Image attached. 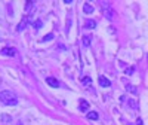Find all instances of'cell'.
Masks as SVG:
<instances>
[{
    "label": "cell",
    "instance_id": "cell-1",
    "mask_svg": "<svg viewBox=\"0 0 148 125\" xmlns=\"http://www.w3.org/2000/svg\"><path fill=\"white\" fill-rule=\"evenodd\" d=\"M0 101H2L3 104H6V106H15L18 103V98L15 97L14 92H10V91H2L0 92Z\"/></svg>",
    "mask_w": 148,
    "mask_h": 125
},
{
    "label": "cell",
    "instance_id": "cell-2",
    "mask_svg": "<svg viewBox=\"0 0 148 125\" xmlns=\"http://www.w3.org/2000/svg\"><path fill=\"white\" fill-rule=\"evenodd\" d=\"M98 83H99L102 88H108V86H111L110 79H107L105 76H99V79H98Z\"/></svg>",
    "mask_w": 148,
    "mask_h": 125
},
{
    "label": "cell",
    "instance_id": "cell-3",
    "mask_svg": "<svg viewBox=\"0 0 148 125\" xmlns=\"http://www.w3.org/2000/svg\"><path fill=\"white\" fill-rule=\"evenodd\" d=\"M46 83L51 85L52 88H58V86H59V81L55 79V78H46Z\"/></svg>",
    "mask_w": 148,
    "mask_h": 125
},
{
    "label": "cell",
    "instance_id": "cell-4",
    "mask_svg": "<svg viewBox=\"0 0 148 125\" xmlns=\"http://www.w3.org/2000/svg\"><path fill=\"white\" fill-rule=\"evenodd\" d=\"M0 52H2L3 55H8V57H14V55H15V51H14V48H3V49H2V51H0Z\"/></svg>",
    "mask_w": 148,
    "mask_h": 125
},
{
    "label": "cell",
    "instance_id": "cell-5",
    "mask_svg": "<svg viewBox=\"0 0 148 125\" xmlns=\"http://www.w3.org/2000/svg\"><path fill=\"white\" fill-rule=\"evenodd\" d=\"M79 109H80L82 112H88V109H89V103L86 101V100H80V104H79Z\"/></svg>",
    "mask_w": 148,
    "mask_h": 125
},
{
    "label": "cell",
    "instance_id": "cell-6",
    "mask_svg": "<svg viewBox=\"0 0 148 125\" xmlns=\"http://www.w3.org/2000/svg\"><path fill=\"white\" fill-rule=\"evenodd\" d=\"M27 22H28V17H25V18H22V21L19 22V26H18V31H22L24 28H25L27 27Z\"/></svg>",
    "mask_w": 148,
    "mask_h": 125
},
{
    "label": "cell",
    "instance_id": "cell-7",
    "mask_svg": "<svg viewBox=\"0 0 148 125\" xmlns=\"http://www.w3.org/2000/svg\"><path fill=\"white\" fill-rule=\"evenodd\" d=\"M86 116H88V119L89 121H96L98 118H99V115H98V112H88V115H86Z\"/></svg>",
    "mask_w": 148,
    "mask_h": 125
},
{
    "label": "cell",
    "instance_id": "cell-8",
    "mask_svg": "<svg viewBox=\"0 0 148 125\" xmlns=\"http://www.w3.org/2000/svg\"><path fill=\"white\" fill-rule=\"evenodd\" d=\"M93 10H95V8L90 6L89 3H84V5H83V12H84V14H92Z\"/></svg>",
    "mask_w": 148,
    "mask_h": 125
},
{
    "label": "cell",
    "instance_id": "cell-9",
    "mask_svg": "<svg viewBox=\"0 0 148 125\" xmlns=\"http://www.w3.org/2000/svg\"><path fill=\"white\" fill-rule=\"evenodd\" d=\"M84 27H86V28H90V30L95 28V27H96V21H93V19H88V21L84 22Z\"/></svg>",
    "mask_w": 148,
    "mask_h": 125
},
{
    "label": "cell",
    "instance_id": "cell-10",
    "mask_svg": "<svg viewBox=\"0 0 148 125\" xmlns=\"http://www.w3.org/2000/svg\"><path fill=\"white\" fill-rule=\"evenodd\" d=\"M104 15H105L108 19H114V10H113V9H108V10L105 9V10H104Z\"/></svg>",
    "mask_w": 148,
    "mask_h": 125
},
{
    "label": "cell",
    "instance_id": "cell-11",
    "mask_svg": "<svg viewBox=\"0 0 148 125\" xmlns=\"http://www.w3.org/2000/svg\"><path fill=\"white\" fill-rule=\"evenodd\" d=\"M90 40H92V36H83V40H82L83 46H86V48H88V46L90 45Z\"/></svg>",
    "mask_w": 148,
    "mask_h": 125
},
{
    "label": "cell",
    "instance_id": "cell-12",
    "mask_svg": "<svg viewBox=\"0 0 148 125\" xmlns=\"http://www.w3.org/2000/svg\"><path fill=\"white\" fill-rule=\"evenodd\" d=\"M126 91H129V92H132V94H138L136 86H133V85H130V83L126 85Z\"/></svg>",
    "mask_w": 148,
    "mask_h": 125
},
{
    "label": "cell",
    "instance_id": "cell-13",
    "mask_svg": "<svg viewBox=\"0 0 148 125\" xmlns=\"http://www.w3.org/2000/svg\"><path fill=\"white\" fill-rule=\"evenodd\" d=\"M0 119H2L5 124H8V122H10L12 121V118L9 116V115H6V113H3V115H0Z\"/></svg>",
    "mask_w": 148,
    "mask_h": 125
},
{
    "label": "cell",
    "instance_id": "cell-14",
    "mask_svg": "<svg viewBox=\"0 0 148 125\" xmlns=\"http://www.w3.org/2000/svg\"><path fill=\"white\" fill-rule=\"evenodd\" d=\"M82 83L84 86H89V85H92V79L90 78H82Z\"/></svg>",
    "mask_w": 148,
    "mask_h": 125
},
{
    "label": "cell",
    "instance_id": "cell-15",
    "mask_svg": "<svg viewBox=\"0 0 148 125\" xmlns=\"http://www.w3.org/2000/svg\"><path fill=\"white\" fill-rule=\"evenodd\" d=\"M42 28V19L34 21V30H40Z\"/></svg>",
    "mask_w": 148,
    "mask_h": 125
},
{
    "label": "cell",
    "instance_id": "cell-16",
    "mask_svg": "<svg viewBox=\"0 0 148 125\" xmlns=\"http://www.w3.org/2000/svg\"><path fill=\"white\" fill-rule=\"evenodd\" d=\"M53 39V34L52 33H49V34H46L45 37H43V39H42V42H46V40H52Z\"/></svg>",
    "mask_w": 148,
    "mask_h": 125
},
{
    "label": "cell",
    "instance_id": "cell-17",
    "mask_svg": "<svg viewBox=\"0 0 148 125\" xmlns=\"http://www.w3.org/2000/svg\"><path fill=\"white\" fill-rule=\"evenodd\" d=\"M129 106H132V107H133L135 110H138V104H136V103H135V101H133V100H129Z\"/></svg>",
    "mask_w": 148,
    "mask_h": 125
},
{
    "label": "cell",
    "instance_id": "cell-18",
    "mask_svg": "<svg viewBox=\"0 0 148 125\" xmlns=\"http://www.w3.org/2000/svg\"><path fill=\"white\" fill-rule=\"evenodd\" d=\"M133 72H135V67H129V69H126V72H125V73L127 74V76H130V74H132Z\"/></svg>",
    "mask_w": 148,
    "mask_h": 125
},
{
    "label": "cell",
    "instance_id": "cell-19",
    "mask_svg": "<svg viewBox=\"0 0 148 125\" xmlns=\"http://www.w3.org/2000/svg\"><path fill=\"white\" fill-rule=\"evenodd\" d=\"M33 5H34V3H33V2H27V6H25V10H27V12H28V10H30V9H31V8H33Z\"/></svg>",
    "mask_w": 148,
    "mask_h": 125
},
{
    "label": "cell",
    "instance_id": "cell-20",
    "mask_svg": "<svg viewBox=\"0 0 148 125\" xmlns=\"http://www.w3.org/2000/svg\"><path fill=\"white\" fill-rule=\"evenodd\" d=\"M136 125H144V122H142V119H141V118H138V119H136Z\"/></svg>",
    "mask_w": 148,
    "mask_h": 125
},
{
    "label": "cell",
    "instance_id": "cell-21",
    "mask_svg": "<svg viewBox=\"0 0 148 125\" xmlns=\"http://www.w3.org/2000/svg\"><path fill=\"white\" fill-rule=\"evenodd\" d=\"M16 125H22V124H21V122H18V124H16Z\"/></svg>",
    "mask_w": 148,
    "mask_h": 125
},
{
    "label": "cell",
    "instance_id": "cell-22",
    "mask_svg": "<svg viewBox=\"0 0 148 125\" xmlns=\"http://www.w3.org/2000/svg\"><path fill=\"white\" fill-rule=\"evenodd\" d=\"M127 125H132V124H127Z\"/></svg>",
    "mask_w": 148,
    "mask_h": 125
}]
</instances>
